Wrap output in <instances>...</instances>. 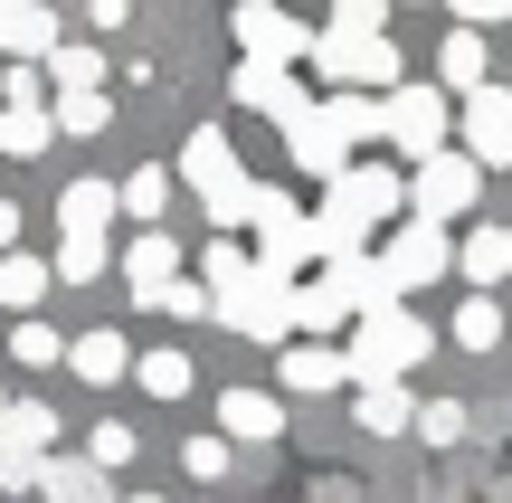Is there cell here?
Segmentation results:
<instances>
[{
	"instance_id": "cell-1",
	"label": "cell",
	"mask_w": 512,
	"mask_h": 503,
	"mask_svg": "<svg viewBox=\"0 0 512 503\" xmlns=\"http://www.w3.org/2000/svg\"><path fill=\"white\" fill-rule=\"evenodd\" d=\"M408 209V181L389 162H351L342 181L323 190V209H313V238H323V266H342V257H361L370 247V228L380 219H399Z\"/></svg>"
},
{
	"instance_id": "cell-2",
	"label": "cell",
	"mask_w": 512,
	"mask_h": 503,
	"mask_svg": "<svg viewBox=\"0 0 512 503\" xmlns=\"http://www.w3.org/2000/svg\"><path fill=\"white\" fill-rule=\"evenodd\" d=\"M427 342H437V333H427L408 304H380V314H361V323H351V342H342V352H351V380H408V371L427 361Z\"/></svg>"
},
{
	"instance_id": "cell-3",
	"label": "cell",
	"mask_w": 512,
	"mask_h": 503,
	"mask_svg": "<svg viewBox=\"0 0 512 503\" xmlns=\"http://www.w3.org/2000/svg\"><path fill=\"white\" fill-rule=\"evenodd\" d=\"M209 304H219V323H238L247 342H285V333H294V285L266 276V266H247V276L219 285Z\"/></svg>"
},
{
	"instance_id": "cell-4",
	"label": "cell",
	"mask_w": 512,
	"mask_h": 503,
	"mask_svg": "<svg viewBox=\"0 0 512 503\" xmlns=\"http://www.w3.org/2000/svg\"><path fill=\"white\" fill-rule=\"evenodd\" d=\"M484 200V162L475 152H427L418 162V181H408V219H465V209Z\"/></svg>"
},
{
	"instance_id": "cell-5",
	"label": "cell",
	"mask_w": 512,
	"mask_h": 503,
	"mask_svg": "<svg viewBox=\"0 0 512 503\" xmlns=\"http://www.w3.org/2000/svg\"><path fill=\"white\" fill-rule=\"evenodd\" d=\"M313 257H323V238H313V219H304V209L285 200V190H266V200H256V266L294 285V266H313Z\"/></svg>"
},
{
	"instance_id": "cell-6",
	"label": "cell",
	"mask_w": 512,
	"mask_h": 503,
	"mask_svg": "<svg viewBox=\"0 0 512 503\" xmlns=\"http://www.w3.org/2000/svg\"><path fill=\"white\" fill-rule=\"evenodd\" d=\"M313 76H323V86H399V48H389V38H313V57H304Z\"/></svg>"
},
{
	"instance_id": "cell-7",
	"label": "cell",
	"mask_w": 512,
	"mask_h": 503,
	"mask_svg": "<svg viewBox=\"0 0 512 503\" xmlns=\"http://www.w3.org/2000/svg\"><path fill=\"white\" fill-rule=\"evenodd\" d=\"M238 38H247V57H266V67H304L323 29H304L294 0H238Z\"/></svg>"
},
{
	"instance_id": "cell-8",
	"label": "cell",
	"mask_w": 512,
	"mask_h": 503,
	"mask_svg": "<svg viewBox=\"0 0 512 503\" xmlns=\"http://www.w3.org/2000/svg\"><path fill=\"white\" fill-rule=\"evenodd\" d=\"M389 143L399 152H446V86H389Z\"/></svg>"
},
{
	"instance_id": "cell-9",
	"label": "cell",
	"mask_w": 512,
	"mask_h": 503,
	"mask_svg": "<svg viewBox=\"0 0 512 503\" xmlns=\"http://www.w3.org/2000/svg\"><path fill=\"white\" fill-rule=\"evenodd\" d=\"M285 143H294V171H313V181H342V171H351V133L332 124V105L294 114V124H285Z\"/></svg>"
},
{
	"instance_id": "cell-10",
	"label": "cell",
	"mask_w": 512,
	"mask_h": 503,
	"mask_svg": "<svg viewBox=\"0 0 512 503\" xmlns=\"http://www.w3.org/2000/svg\"><path fill=\"white\" fill-rule=\"evenodd\" d=\"M380 257H389V276H399V295H418V285H437L446 266H456V257H446V228H437V219H408L399 238L380 247Z\"/></svg>"
},
{
	"instance_id": "cell-11",
	"label": "cell",
	"mask_w": 512,
	"mask_h": 503,
	"mask_svg": "<svg viewBox=\"0 0 512 503\" xmlns=\"http://www.w3.org/2000/svg\"><path fill=\"white\" fill-rule=\"evenodd\" d=\"M181 181L200 190V200H228V190L247 181V171H238V143H228L219 124H200V133L181 143Z\"/></svg>"
},
{
	"instance_id": "cell-12",
	"label": "cell",
	"mask_w": 512,
	"mask_h": 503,
	"mask_svg": "<svg viewBox=\"0 0 512 503\" xmlns=\"http://www.w3.org/2000/svg\"><path fill=\"white\" fill-rule=\"evenodd\" d=\"M238 105H256V114H275V124H294V114H313V95L294 86V67H266V57H238Z\"/></svg>"
},
{
	"instance_id": "cell-13",
	"label": "cell",
	"mask_w": 512,
	"mask_h": 503,
	"mask_svg": "<svg viewBox=\"0 0 512 503\" xmlns=\"http://www.w3.org/2000/svg\"><path fill=\"white\" fill-rule=\"evenodd\" d=\"M465 152H475V162H512V86L465 95Z\"/></svg>"
},
{
	"instance_id": "cell-14",
	"label": "cell",
	"mask_w": 512,
	"mask_h": 503,
	"mask_svg": "<svg viewBox=\"0 0 512 503\" xmlns=\"http://www.w3.org/2000/svg\"><path fill=\"white\" fill-rule=\"evenodd\" d=\"M332 285H342V304H351V314H380V304H408V295H399V276H389V257H370V247L332 266Z\"/></svg>"
},
{
	"instance_id": "cell-15",
	"label": "cell",
	"mask_w": 512,
	"mask_h": 503,
	"mask_svg": "<svg viewBox=\"0 0 512 503\" xmlns=\"http://www.w3.org/2000/svg\"><path fill=\"white\" fill-rule=\"evenodd\" d=\"M124 285H133V295H143V304L162 295V285H181V247H171L162 228H143V238L124 247Z\"/></svg>"
},
{
	"instance_id": "cell-16",
	"label": "cell",
	"mask_w": 512,
	"mask_h": 503,
	"mask_svg": "<svg viewBox=\"0 0 512 503\" xmlns=\"http://www.w3.org/2000/svg\"><path fill=\"white\" fill-rule=\"evenodd\" d=\"M114 209H124V190H114V181H67V190H57V219H67V238H105Z\"/></svg>"
},
{
	"instance_id": "cell-17",
	"label": "cell",
	"mask_w": 512,
	"mask_h": 503,
	"mask_svg": "<svg viewBox=\"0 0 512 503\" xmlns=\"http://www.w3.org/2000/svg\"><path fill=\"white\" fill-rule=\"evenodd\" d=\"M351 380V352H332V342H285V390H342Z\"/></svg>"
},
{
	"instance_id": "cell-18",
	"label": "cell",
	"mask_w": 512,
	"mask_h": 503,
	"mask_svg": "<svg viewBox=\"0 0 512 503\" xmlns=\"http://www.w3.org/2000/svg\"><path fill=\"white\" fill-rule=\"evenodd\" d=\"M67 371L86 380V390H114V380L133 371V352H124V333H76L67 342Z\"/></svg>"
},
{
	"instance_id": "cell-19",
	"label": "cell",
	"mask_w": 512,
	"mask_h": 503,
	"mask_svg": "<svg viewBox=\"0 0 512 503\" xmlns=\"http://www.w3.org/2000/svg\"><path fill=\"white\" fill-rule=\"evenodd\" d=\"M275 428H285V409H275L266 390H219V437H247V447H266Z\"/></svg>"
},
{
	"instance_id": "cell-20",
	"label": "cell",
	"mask_w": 512,
	"mask_h": 503,
	"mask_svg": "<svg viewBox=\"0 0 512 503\" xmlns=\"http://www.w3.org/2000/svg\"><path fill=\"white\" fill-rule=\"evenodd\" d=\"M38 494H48V503H114V485H105V466H95V456H48Z\"/></svg>"
},
{
	"instance_id": "cell-21",
	"label": "cell",
	"mask_w": 512,
	"mask_h": 503,
	"mask_svg": "<svg viewBox=\"0 0 512 503\" xmlns=\"http://www.w3.org/2000/svg\"><path fill=\"white\" fill-rule=\"evenodd\" d=\"M437 86H446V95H475V86H494V67H484V38H475V29L437 38Z\"/></svg>"
},
{
	"instance_id": "cell-22",
	"label": "cell",
	"mask_w": 512,
	"mask_h": 503,
	"mask_svg": "<svg viewBox=\"0 0 512 503\" xmlns=\"http://www.w3.org/2000/svg\"><path fill=\"white\" fill-rule=\"evenodd\" d=\"M361 428H370V437H399V428H418V399H408L399 380H361Z\"/></svg>"
},
{
	"instance_id": "cell-23",
	"label": "cell",
	"mask_w": 512,
	"mask_h": 503,
	"mask_svg": "<svg viewBox=\"0 0 512 503\" xmlns=\"http://www.w3.org/2000/svg\"><path fill=\"white\" fill-rule=\"evenodd\" d=\"M456 266H465L475 285H503V276H512V228H475V238L456 247Z\"/></svg>"
},
{
	"instance_id": "cell-24",
	"label": "cell",
	"mask_w": 512,
	"mask_h": 503,
	"mask_svg": "<svg viewBox=\"0 0 512 503\" xmlns=\"http://www.w3.org/2000/svg\"><path fill=\"white\" fill-rule=\"evenodd\" d=\"M294 323H304V333H342V323H361V314H351V304H342V285H294Z\"/></svg>"
},
{
	"instance_id": "cell-25",
	"label": "cell",
	"mask_w": 512,
	"mask_h": 503,
	"mask_svg": "<svg viewBox=\"0 0 512 503\" xmlns=\"http://www.w3.org/2000/svg\"><path fill=\"white\" fill-rule=\"evenodd\" d=\"M48 276H57V266H38V257H0V304H10V314H29V304L48 295Z\"/></svg>"
},
{
	"instance_id": "cell-26",
	"label": "cell",
	"mask_w": 512,
	"mask_h": 503,
	"mask_svg": "<svg viewBox=\"0 0 512 503\" xmlns=\"http://www.w3.org/2000/svg\"><path fill=\"white\" fill-rule=\"evenodd\" d=\"M48 76H57V95H86V86H105V57L76 38V48H57V57H48Z\"/></svg>"
},
{
	"instance_id": "cell-27",
	"label": "cell",
	"mask_w": 512,
	"mask_h": 503,
	"mask_svg": "<svg viewBox=\"0 0 512 503\" xmlns=\"http://www.w3.org/2000/svg\"><path fill=\"white\" fill-rule=\"evenodd\" d=\"M114 190H124V209H133V228H152V219H162V200H171V171H133V181H114Z\"/></svg>"
},
{
	"instance_id": "cell-28",
	"label": "cell",
	"mask_w": 512,
	"mask_h": 503,
	"mask_svg": "<svg viewBox=\"0 0 512 503\" xmlns=\"http://www.w3.org/2000/svg\"><path fill=\"white\" fill-rule=\"evenodd\" d=\"M494 342H503V314H494V295L456 304V352H494Z\"/></svg>"
},
{
	"instance_id": "cell-29",
	"label": "cell",
	"mask_w": 512,
	"mask_h": 503,
	"mask_svg": "<svg viewBox=\"0 0 512 503\" xmlns=\"http://www.w3.org/2000/svg\"><path fill=\"white\" fill-rule=\"evenodd\" d=\"M0 437H10V447H38V456H48V447H57V409H38V399H10V428H0Z\"/></svg>"
},
{
	"instance_id": "cell-30",
	"label": "cell",
	"mask_w": 512,
	"mask_h": 503,
	"mask_svg": "<svg viewBox=\"0 0 512 503\" xmlns=\"http://www.w3.org/2000/svg\"><path fill=\"white\" fill-rule=\"evenodd\" d=\"M133 371H143V390H152V399H190V352H143Z\"/></svg>"
},
{
	"instance_id": "cell-31",
	"label": "cell",
	"mask_w": 512,
	"mask_h": 503,
	"mask_svg": "<svg viewBox=\"0 0 512 503\" xmlns=\"http://www.w3.org/2000/svg\"><path fill=\"white\" fill-rule=\"evenodd\" d=\"M0 38H10V57H57V19L38 10V0H29V10H19V19H10Z\"/></svg>"
},
{
	"instance_id": "cell-32",
	"label": "cell",
	"mask_w": 512,
	"mask_h": 503,
	"mask_svg": "<svg viewBox=\"0 0 512 503\" xmlns=\"http://www.w3.org/2000/svg\"><path fill=\"white\" fill-rule=\"evenodd\" d=\"M323 29H332V38H380V29H389V0H332Z\"/></svg>"
},
{
	"instance_id": "cell-33",
	"label": "cell",
	"mask_w": 512,
	"mask_h": 503,
	"mask_svg": "<svg viewBox=\"0 0 512 503\" xmlns=\"http://www.w3.org/2000/svg\"><path fill=\"white\" fill-rule=\"evenodd\" d=\"M48 114H57V124H67V133H105V124H114V105H105V86H86V95H57Z\"/></svg>"
},
{
	"instance_id": "cell-34",
	"label": "cell",
	"mask_w": 512,
	"mask_h": 503,
	"mask_svg": "<svg viewBox=\"0 0 512 503\" xmlns=\"http://www.w3.org/2000/svg\"><path fill=\"white\" fill-rule=\"evenodd\" d=\"M247 266H256V257H247L238 238H209V247H200V285H209V295H219V285H238Z\"/></svg>"
},
{
	"instance_id": "cell-35",
	"label": "cell",
	"mask_w": 512,
	"mask_h": 503,
	"mask_svg": "<svg viewBox=\"0 0 512 503\" xmlns=\"http://www.w3.org/2000/svg\"><path fill=\"white\" fill-rule=\"evenodd\" d=\"M38 475H48V456H38V447H10V437H0V494H38Z\"/></svg>"
},
{
	"instance_id": "cell-36",
	"label": "cell",
	"mask_w": 512,
	"mask_h": 503,
	"mask_svg": "<svg viewBox=\"0 0 512 503\" xmlns=\"http://www.w3.org/2000/svg\"><path fill=\"white\" fill-rule=\"evenodd\" d=\"M10 352L29 361V371H48V361H67V333H48V323H19V333H10Z\"/></svg>"
},
{
	"instance_id": "cell-37",
	"label": "cell",
	"mask_w": 512,
	"mask_h": 503,
	"mask_svg": "<svg viewBox=\"0 0 512 503\" xmlns=\"http://www.w3.org/2000/svg\"><path fill=\"white\" fill-rule=\"evenodd\" d=\"M133 447H143V437H133L124 418H105V428L86 437V456H95V466H133Z\"/></svg>"
},
{
	"instance_id": "cell-38",
	"label": "cell",
	"mask_w": 512,
	"mask_h": 503,
	"mask_svg": "<svg viewBox=\"0 0 512 503\" xmlns=\"http://www.w3.org/2000/svg\"><path fill=\"white\" fill-rule=\"evenodd\" d=\"M418 437H427V447H456V437H465V409H456V399H427V409H418Z\"/></svg>"
},
{
	"instance_id": "cell-39",
	"label": "cell",
	"mask_w": 512,
	"mask_h": 503,
	"mask_svg": "<svg viewBox=\"0 0 512 503\" xmlns=\"http://www.w3.org/2000/svg\"><path fill=\"white\" fill-rule=\"evenodd\" d=\"M0 114H10V152H38L57 133V114H38V105H0Z\"/></svg>"
},
{
	"instance_id": "cell-40",
	"label": "cell",
	"mask_w": 512,
	"mask_h": 503,
	"mask_svg": "<svg viewBox=\"0 0 512 503\" xmlns=\"http://www.w3.org/2000/svg\"><path fill=\"white\" fill-rule=\"evenodd\" d=\"M57 276H67V285L105 276V238H67V257H57Z\"/></svg>"
},
{
	"instance_id": "cell-41",
	"label": "cell",
	"mask_w": 512,
	"mask_h": 503,
	"mask_svg": "<svg viewBox=\"0 0 512 503\" xmlns=\"http://www.w3.org/2000/svg\"><path fill=\"white\" fill-rule=\"evenodd\" d=\"M181 466L200 475V485H219V475H228V437H190V447H181Z\"/></svg>"
},
{
	"instance_id": "cell-42",
	"label": "cell",
	"mask_w": 512,
	"mask_h": 503,
	"mask_svg": "<svg viewBox=\"0 0 512 503\" xmlns=\"http://www.w3.org/2000/svg\"><path fill=\"white\" fill-rule=\"evenodd\" d=\"M152 304H162V314H209V285H190V276H181V285H162Z\"/></svg>"
},
{
	"instance_id": "cell-43",
	"label": "cell",
	"mask_w": 512,
	"mask_h": 503,
	"mask_svg": "<svg viewBox=\"0 0 512 503\" xmlns=\"http://www.w3.org/2000/svg\"><path fill=\"white\" fill-rule=\"evenodd\" d=\"M0 105H38V67H29V57H19L10 76H0Z\"/></svg>"
},
{
	"instance_id": "cell-44",
	"label": "cell",
	"mask_w": 512,
	"mask_h": 503,
	"mask_svg": "<svg viewBox=\"0 0 512 503\" xmlns=\"http://www.w3.org/2000/svg\"><path fill=\"white\" fill-rule=\"evenodd\" d=\"M446 10H456L465 29H494V19H512V0H446Z\"/></svg>"
},
{
	"instance_id": "cell-45",
	"label": "cell",
	"mask_w": 512,
	"mask_h": 503,
	"mask_svg": "<svg viewBox=\"0 0 512 503\" xmlns=\"http://www.w3.org/2000/svg\"><path fill=\"white\" fill-rule=\"evenodd\" d=\"M10 238H19V209H10V200H0V257H10Z\"/></svg>"
},
{
	"instance_id": "cell-46",
	"label": "cell",
	"mask_w": 512,
	"mask_h": 503,
	"mask_svg": "<svg viewBox=\"0 0 512 503\" xmlns=\"http://www.w3.org/2000/svg\"><path fill=\"white\" fill-rule=\"evenodd\" d=\"M19 10H29V0H0V29H10V19H19ZM0 48H10V38H0Z\"/></svg>"
},
{
	"instance_id": "cell-47",
	"label": "cell",
	"mask_w": 512,
	"mask_h": 503,
	"mask_svg": "<svg viewBox=\"0 0 512 503\" xmlns=\"http://www.w3.org/2000/svg\"><path fill=\"white\" fill-rule=\"evenodd\" d=\"M0 428H10V390H0Z\"/></svg>"
},
{
	"instance_id": "cell-48",
	"label": "cell",
	"mask_w": 512,
	"mask_h": 503,
	"mask_svg": "<svg viewBox=\"0 0 512 503\" xmlns=\"http://www.w3.org/2000/svg\"><path fill=\"white\" fill-rule=\"evenodd\" d=\"M0 152H10V114H0Z\"/></svg>"
},
{
	"instance_id": "cell-49",
	"label": "cell",
	"mask_w": 512,
	"mask_h": 503,
	"mask_svg": "<svg viewBox=\"0 0 512 503\" xmlns=\"http://www.w3.org/2000/svg\"><path fill=\"white\" fill-rule=\"evenodd\" d=\"M124 503H162V494H124Z\"/></svg>"
}]
</instances>
